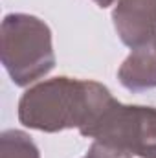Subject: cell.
<instances>
[{
  "instance_id": "5b68a950",
  "label": "cell",
  "mask_w": 156,
  "mask_h": 158,
  "mask_svg": "<svg viewBox=\"0 0 156 158\" xmlns=\"http://www.w3.org/2000/svg\"><path fill=\"white\" fill-rule=\"evenodd\" d=\"M117 79L130 92L156 88V50L153 44L132 50L121 63Z\"/></svg>"
},
{
  "instance_id": "9c48e42d",
  "label": "cell",
  "mask_w": 156,
  "mask_h": 158,
  "mask_svg": "<svg viewBox=\"0 0 156 158\" xmlns=\"http://www.w3.org/2000/svg\"><path fill=\"white\" fill-rule=\"evenodd\" d=\"M151 44H153V48L156 50V35H154V39H153V42H151Z\"/></svg>"
},
{
  "instance_id": "ba28073f",
  "label": "cell",
  "mask_w": 156,
  "mask_h": 158,
  "mask_svg": "<svg viewBox=\"0 0 156 158\" xmlns=\"http://www.w3.org/2000/svg\"><path fill=\"white\" fill-rule=\"evenodd\" d=\"M99 7H109V6H112V4H116L117 0H94Z\"/></svg>"
},
{
  "instance_id": "6da1fadb",
  "label": "cell",
  "mask_w": 156,
  "mask_h": 158,
  "mask_svg": "<svg viewBox=\"0 0 156 158\" xmlns=\"http://www.w3.org/2000/svg\"><path fill=\"white\" fill-rule=\"evenodd\" d=\"M116 98L92 79L51 77L30 86L18 101V121L33 131H86Z\"/></svg>"
},
{
  "instance_id": "52a82bcc",
  "label": "cell",
  "mask_w": 156,
  "mask_h": 158,
  "mask_svg": "<svg viewBox=\"0 0 156 158\" xmlns=\"http://www.w3.org/2000/svg\"><path fill=\"white\" fill-rule=\"evenodd\" d=\"M132 158H156V143L149 145V147H145V149L140 151V153H136Z\"/></svg>"
},
{
  "instance_id": "277c9868",
  "label": "cell",
  "mask_w": 156,
  "mask_h": 158,
  "mask_svg": "<svg viewBox=\"0 0 156 158\" xmlns=\"http://www.w3.org/2000/svg\"><path fill=\"white\" fill-rule=\"evenodd\" d=\"M112 22L125 46L136 50L151 44L156 35V0H117Z\"/></svg>"
},
{
  "instance_id": "3957f363",
  "label": "cell",
  "mask_w": 156,
  "mask_h": 158,
  "mask_svg": "<svg viewBox=\"0 0 156 158\" xmlns=\"http://www.w3.org/2000/svg\"><path fill=\"white\" fill-rule=\"evenodd\" d=\"M81 136L123 153H140L156 143V107L114 99Z\"/></svg>"
},
{
  "instance_id": "8992f818",
  "label": "cell",
  "mask_w": 156,
  "mask_h": 158,
  "mask_svg": "<svg viewBox=\"0 0 156 158\" xmlns=\"http://www.w3.org/2000/svg\"><path fill=\"white\" fill-rule=\"evenodd\" d=\"M0 158H40V151L30 134L9 129L0 134Z\"/></svg>"
},
{
  "instance_id": "7a4b0ae2",
  "label": "cell",
  "mask_w": 156,
  "mask_h": 158,
  "mask_svg": "<svg viewBox=\"0 0 156 158\" xmlns=\"http://www.w3.org/2000/svg\"><path fill=\"white\" fill-rule=\"evenodd\" d=\"M0 55L17 86L39 83L55 66L50 26L35 15L9 13L0 26Z\"/></svg>"
}]
</instances>
